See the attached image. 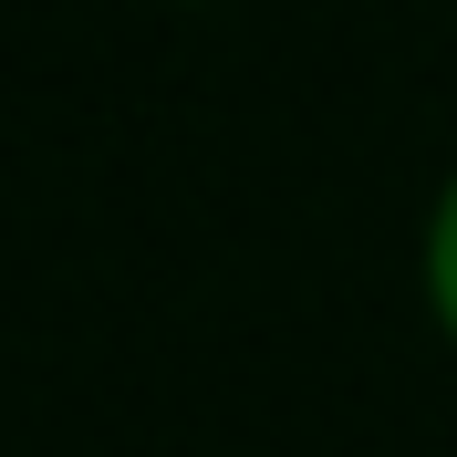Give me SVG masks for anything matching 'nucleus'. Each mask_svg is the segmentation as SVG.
I'll use <instances>...</instances> for the list:
<instances>
[{
  "mask_svg": "<svg viewBox=\"0 0 457 457\" xmlns=\"http://www.w3.org/2000/svg\"><path fill=\"white\" fill-rule=\"evenodd\" d=\"M427 291H436V312L457 333V187L436 198V228H427Z\"/></svg>",
  "mask_w": 457,
  "mask_h": 457,
  "instance_id": "f257e3e1",
  "label": "nucleus"
}]
</instances>
